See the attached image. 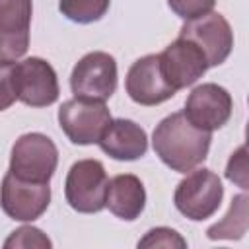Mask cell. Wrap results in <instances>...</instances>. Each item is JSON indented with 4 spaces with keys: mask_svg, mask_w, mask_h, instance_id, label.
Instances as JSON below:
<instances>
[{
    "mask_svg": "<svg viewBox=\"0 0 249 249\" xmlns=\"http://www.w3.org/2000/svg\"><path fill=\"white\" fill-rule=\"evenodd\" d=\"M105 206L121 220H136L146 206V189L142 181L132 173H121L113 177L107 185Z\"/></svg>",
    "mask_w": 249,
    "mask_h": 249,
    "instance_id": "15",
    "label": "cell"
},
{
    "mask_svg": "<svg viewBox=\"0 0 249 249\" xmlns=\"http://www.w3.org/2000/svg\"><path fill=\"white\" fill-rule=\"evenodd\" d=\"M111 123V113L103 101L68 99L58 109V124L72 144H97L105 126Z\"/></svg>",
    "mask_w": 249,
    "mask_h": 249,
    "instance_id": "6",
    "label": "cell"
},
{
    "mask_svg": "<svg viewBox=\"0 0 249 249\" xmlns=\"http://www.w3.org/2000/svg\"><path fill=\"white\" fill-rule=\"evenodd\" d=\"M158 58L165 82L175 91L193 86L208 70V62L202 51L193 41L183 37H177L173 43H169L158 54Z\"/></svg>",
    "mask_w": 249,
    "mask_h": 249,
    "instance_id": "11",
    "label": "cell"
},
{
    "mask_svg": "<svg viewBox=\"0 0 249 249\" xmlns=\"http://www.w3.org/2000/svg\"><path fill=\"white\" fill-rule=\"evenodd\" d=\"M14 88L18 99L29 107L53 105L60 93L54 68L39 56L14 62Z\"/></svg>",
    "mask_w": 249,
    "mask_h": 249,
    "instance_id": "7",
    "label": "cell"
},
{
    "mask_svg": "<svg viewBox=\"0 0 249 249\" xmlns=\"http://www.w3.org/2000/svg\"><path fill=\"white\" fill-rule=\"evenodd\" d=\"M226 177H228L231 183L239 185L241 189H247V161H245V146H239V148L231 154V158H230V161H228V165H226Z\"/></svg>",
    "mask_w": 249,
    "mask_h": 249,
    "instance_id": "22",
    "label": "cell"
},
{
    "mask_svg": "<svg viewBox=\"0 0 249 249\" xmlns=\"http://www.w3.org/2000/svg\"><path fill=\"white\" fill-rule=\"evenodd\" d=\"M31 14V0H0V60H18L27 53Z\"/></svg>",
    "mask_w": 249,
    "mask_h": 249,
    "instance_id": "12",
    "label": "cell"
},
{
    "mask_svg": "<svg viewBox=\"0 0 249 249\" xmlns=\"http://www.w3.org/2000/svg\"><path fill=\"white\" fill-rule=\"evenodd\" d=\"M58 150L54 142L41 132L21 134L10 154V173L31 183H49L56 171Z\"/></svg>",
    "mask_w": 249,
    "mask_h": 249,
    "instance_id": "2",
    "label": "cell"
},
{
    "mask_svg": "<svg viewBox=\"0 0 249 249\" xmlns=\"http://www.w3.org/2000/svg\"><path fill=\"white\" fill-rule=\"evenodd\" d=\"M138 247H187V241L181 237L179 231L160 226V228H152L150 231H146V235L138 241Z\"/></svg>",
    "mask_w": 249,
    "mask_h": 249,
    "instance_id": "19",
    "label": "cell"
},
{
    "mask_svg": "<svg viewBox=\"0 0 249 249\" xmlns=\"http://www.w3.org/2000/svg\"><path fill=\"white\" fill-rule=\"evenodd\" d=\"M216 0H167V6L181 19H195L214 10Z\"/></svg>",
    "mask_w": 249,
    "mask_h": 249,
    "instance_id": "20",
    "label": "cell"
},
{
    "mask_svg": "<svg viewBox=\"0 0 249 249\" xmlns=\"http://www.w3.org/2000/svg\"><path fill=\"white\" fill-rule=\"evenodd\" d=\"M6 249H14V247H43L49 249L53 247V241L39 230L33 226H21L16 231L10 233V237L4 241Z\"/></svg>",
    "mask_w": 249,
    "mask_h": 249,
    "instance_id": "18",
    "label": "cell"
},
{
    "mask_svg": "<svg viewBox=\"0 0 249 249\" xmlns=\"http://www.w3.org/2000/svg\"><path fill=\"white\" fill-rule=\"evenodd\" d=\"M247 202H249V198L245 193L235 195L231 198L228 214L220 222H216L214 226H210L206 230V237L208 239H241L249 226Z\"/></svg>",
    "mask_w": 249,
    "mask_h": 249,
    "instance_id": "16",
    "label": "cell"
},
{
    "mask_svg": "<svg viewBox=\"0 0 249 249\" xmlns=\"http://www.w3.org/2000/svg\"><path fill=\"white\" fill-rule=\"evenodd\" d=\"M111 0H58L60 14L74 23H93L109 10Z\"/></svg>",
    "mask_w": 249,
    "mask_h": 249,
    "instance_id": "17",
    "label": "cell"
},
{
    "mask_svg": "<svg viewBox=\"0 0 249 249\" xmlns=\"http://www.w3.org/2000/svg\"><path fill=\"white\" fill-rule=\"evenodd\" d=\"M233 101L226 88L208 82L196 86L185 101V117L200 130H218L231 117Z\"/></svg>",
    "mask_w": 249,
    "mask_h": 249,
    "instance_id": "10",
    "label": "cell"
},
{
    "mask_svg": "<svg viewBox=\"0 0 249 249\" xmlns=\"http://www.w3.org/2000/svg\"><path fill=\"white\" fill-rule=\"evenodd\" d=\"M97 144L109 158L119 161H132L146 154L148 136L146 130L130 119H111Z\"/></svg>",
    "mask_w": 249,
    "mask_h": 249,
    "instance_id": "14",
    "label": "cell"
},
{
    "mask_svg": "<svg viewBox=\"0 0 249 249\" xmlns=\"http://www.w3.org/2000/svg\"><path fill=\"white\" fill-rule=\"evenodd\" d=\"M179 37L193 41L206 56L208 68L222 64L233 49V31L228 19L218 12H208L200 18L187 19Z\"/></svg>",
    "mask_w": 249,
    "mask_h": 249,
    "instance_id": "8",
    "label": "cell"
},
{
    "mask_svg": "<svg viewBox=\"0 0 249 249\" xmlns=\"http://www.w3.org/2000/svg\"><path fill=\"white\" fill-rule=\"evenodd\" d=\"M14 62L16 60H0V111H6L18 99L14 88Z\"/></svg>",
    "mask_w": 249,
    "mask_h": 249,
    "instance_id": "21",
    "label": "cell"
},
{
    "mask_svg": "<svg viewBox=\"0 0 249 249\" xmlns=\"http://www.w3.org/2000/svg\"><path fill=\"white\" fill-rule=\"evenodd\" d=\"M124 88L134 103L146 107L160 105L175 95V89L165 82L160 70L158 54H146L132 62L124 80Z\"/></svg>",
    "mask_w": 249,
    "mask_h": 249,
    "instance_id": "13",
    "label": "cell"
},
{
    "mask_svg": "<svg viewBox=\"0 0 249 249\" xmlns=\"http://www.w3.org/2000/svg\"><path fill=\"white\" fill-rule=\"evenodd\" d=\"M210 140L212 134L196 128L183 111L161 119L152 134L156 156L177 173H187L200 165L208 156Z\"/></svg>",
    "mask_w": 249,
    "mask_h": 249,
    "instance_id": "1",
    "label": "cell"
},
{
    "mask_svg": "<svg viewBox=\"0 0 249 249\" xmlns=\"http://www.w3.org/2000/svg\"><path fill=\"white\" fill-rule=\"evenodd\" d=\"M51 204L49 183H31L6 173L0 185V206L4 214L18 222H33Z\"/></svg>",
    "mask_w": 249,
    "mask_h": 249,
    "instance_id": "9",
    "label": "cell"
},
{
    "mask_svg": "<svg viewBox=\"0 0 249 249\" xmlns=\"http://www.w3.org/2000/svg\"><path fill=\"white\" fill-rule=\"evenodd\" d=\"M109 177L99 160H78L68 169L64 181L66 202L82 214H93L105 208Z\"/></svg>",
    "mask_w": 249,
    "mask_h": 249,
    "instance_id": "4",
    "label": "cell"
},
{
    "mask_svg": "<svg viewBox=\"0 0 249 249\" xmlns=\"http://www.w3.org/2000/svg\"><path fill=\"white\" fill-rule=\"evenodd\" d=\"M224 198V187L220 177L212 169H191L185 179L179 181L173 202L175 208L193 222H202L220 208Z\"/></svg>",
    "mask_w": 249,
    "mask_h": 249,
    "instance_id": "3",
    "label": "cell"
},
{
    "mask_svg": "<svg viewBox=\"0 0 249 249\" xmlns=\"http://www.w3.org/2000/svg\"><path fill=\"white\" fill-rule=\"evenodd\" d=\"M74 97L107 101L117 89V62L109 53L93 51L84 54L70 74Z\"/></svg>",
    "mask_w": 249,
    "mask_h": 249,
    "instance_id": "5",
    "label": "cell"
}]
</instances>
